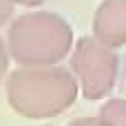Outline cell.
Returning a JSON list of instances; mask_svg holds the SVG:
<instances>
[{
  "mask_svg": "<svg viewBox=\"0 0 126 126\" xmlns=\"http://www.w3.org/2000/svg\"><path fill=\"white\" fill-rule=\"evenodd\" d=\"M75 69L80 71V78L84 82V93L89 97H100L109 91L113 82V66L115 60L111 53L97 49L93 42H80L78 53H75Z\"/></svg>",
  "mask_w": 126,
  "mask_h": 126,
  "instance_id": "1",
  "label": "cell"
},
{
  "mask_svg": "<svg viewBox=\"0 0 126 126\" xmlns=\"http://www.w3.org/2000/svg\"><path fill=\"white\" fill-rule=\"evenodd\" d=\"M106 113L126 124V104L124 102H113V104H109V106H106Z\"/></svg>",
  "mask_w": 126,
  "mask_h": 126,
  "instance_id": "2",
  "label": "cell"
},
{
  "mask_svg": "<svg viewBox=\"0 0 126 126\" xmlns=\"http://www.w3.org/2000/svg\"><path fill=\"white\" fill-rule=\"evenodd\" d=\"M7 13H9V4L7 2H0V22H4Z\"/></svg>",
  "mask_w": 126,
  "mask_h": 126,
  "instance_id": "3",
  "label": "cell"
}]
</instances>
